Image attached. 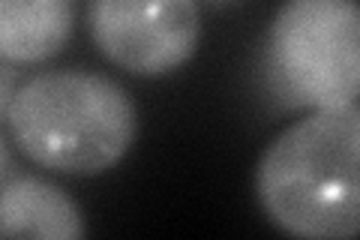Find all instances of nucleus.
<instances>
[{
	"instance_id": "nucleus-7",
	"label": "nucleus",
	"mask_w": 360,
	"mask_h": 240,
	"mask_svg": "<svg viewBox=\"0 0 360 240\" xmlns=\"http://www.w3.org/2000/svg\"><path fill=\"white\" fill-rule=\"evenodd\" d=\"M15 90H18V75L13 70V63H0V118H6Z\"/></svg>"
},
{
	"instance_id": "nucleus-5",
	"label": "nucleus",
	"mask_w": 360,
	"mask_h": 240,
	"mask_svg": "<svg viewBox=\"0 0 360 240\" xmlns=\"http://www.w3.org/2000/svg\"><path fill=\"white\" fill-rule=\"evenodd\" d=\"M87 234L82 208L42 177H15L0 189V237L78 240Z\"/></svg>"
},
{
	"instance_id": "nucleus-1",
	"label": "nucleus",
	"mask_w": 360,
	"mask_h": 240,
	"mask_svg": "<svg viewBox=\"0 0 360 240\" xmlns=\"http://www.w3.org/2000/svg\"><path fill=\"white\" fill-rule=\"evenodd\" d=\"M360 111L315 108L258 159L255 198L283 234L352 240L360 228Z\"/></svg>"
},
{
	"instance_id": "nucleus-4",
	"label": "nucleus",
	"mask_w": 360,
	"mask_h": 240,
	"mask_svg": "<svg viewBox=\"0 0 360 240\" xmlns=\"http://www.w3.org/2000/svg\"><path fill=\"white\" fill-rule=\"evenodd\" d=\"M87 25L105 61L162 78L193 61L201 39L198 0H87Z\"/></svg>"
},
{
	"instance_id": "nucleus-3",
	"label": "nucleus",
	"mask_w": 360,
	"mask_h": 240,
	"mask_svg": "<svg viewBox=\"0 0 360 240\" xmlns=\"http://www.w3.org/2000/svg\"><path fill=\"white\" fill-rule=\"evenodd\" d=\"M267 75L291 108L357 106V0H283L267 33Z\"/></svg>"
},
{
	"instance_id": "nucleus-6",
	"label": "nucleus",
	"mask_w": 360,
	"mask_h": 240,
	"mask_svg": "<svg viewBox=\"0 0 360 240\" xmlns=\"http://www.w3.org/2000/svg\"><path fill=\"white\" fill-rule=\"evenodd\" d=\"M75 27V0H0V61L42 63L60 54Z\"/></svg>"
},
{
	"instance_id": "nucleus-9",
	"label": "nucleus",
	"mask_w": 360,
	"mask_h": 240,
	"mask_svg": "<svg viewBox=\"0 0 360 240\" xmlns=\"http://www.w3.org/2000/svg\"><path fill=\"white\" fill-rule=\"evenodd\" d=\"M205 4L217 6V9H225V6H234V4H243V0H205Z\"/></svg>"
},
{
	"instance_id": "nucleus-2",
	"label": "nucleus",
	"mask_w": 360,
	"mask_h": 240,
	"mask_svg": "<svg viewBox=\"0 0 360 240\" xmlns=\"http://www.w3.org/2000/svg\"><path fill=\"white\" fill-rule=\"evenodd\" d=\"M6 123L30 163L72 177L105 175L139 135L132 96L90 70L33 75L15 90Z\"/></svg>"
},
{
	"instance_id": "nucleus-8",
	"label": "nucleus",
	"mask_w": 360,
	"mask_h": 240,
	"mask_svg": "<svg viewBox=\"0 0 360 240\" xmlns=\"http://www.w3.org/2000/svg\"><path fill=\"white\" fill-rule=\"evenodd\" d=\"M6 168H9V147L4 141V135H0V177L6 175Z\"/></svg>"
}]
</instances>
